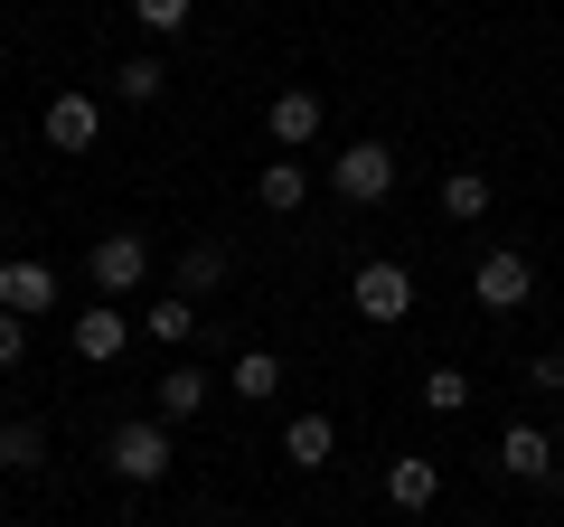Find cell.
Segmentation results:
<instances>
[{
  "label": "cell",
  "mask_w": 564,
  "mask_h": 527,
  "mask_svg": "<svg viewBox=\"0 0 564 527\" xmlns=\"http://www.w3.org/2000/svg\"><path fill=\"white\" fill-rule=\"evenodd\" d=\"M85 283H95L104 302L141 292V283H151V236H141V226H113V236H95V255H85Z\"/></svg>",
  "instance_id": "6da1fadb"
},
{
  "label": "cell",
  "mask_w": 564,
  "mask_h": 527,
  "mask_svg": "<svg viewBox=\"0 0 564 527\" xmlns=\"http://www.w3.org/2000/svg\"><path fill=\"white\" fill-rule=\"evenodd\" d=\"M254 198L273 207V217H292V207L311 198V170H302V161H273V170H263V180H254Z\"/></svg>",
  "instance_id": "9a60e30c"
},
{
  "label": "cell",
  "mask_w": 564,
  "mask_h": 527,
  "mask_svg": "<svg viewBox=\"0 0 564 527\" xmlns=\"http://www.w3.org/2000/svg\"><path fill=\"white\" fill-rule=\"evenodd\" d=\"M47 302H57V273H47L39 255H10V264H0V311H20V321H39Z\"/></svg>",
  "instance_id": "ba28073f"
},
{
  "label": "cell",
  "mask_w": 564,
  "mask_h": 527,
  "mask_svg": "<svg viewBox=\"0 0 564 527\" xmlns=\"http://www.w3.org/2000/svg\"><path fill=\"white\" fill-rule=\"evenodd\" d=\"M470 302H480V311H518V302H536V264H527L518 245L480 255V273H470Z\"/></svg>",
  "instance_id": "5b68a950"
},
{
  "label": "cell",
  "mask_w": 564,
  "mask_h": 527,
  "mask_svg": "<svg viewBox=\"0 0 564 527\" xmlns=\"http://www.w3.org/2000/svg\"><path fill=\"white\" fill-rule=\"evenodd\" d=\"M188 10H198V0H132V20L151 29V39H180V29H188Z\"/></svg>",
  "instance_id": "44dd1931"
},
{
  "label": "cell",
  "mask_w": 564,
  "mask_h": 527,
  "mask_svg": "<svg viewBox=\"0 0 564 527\" xmlns=\"http://www.w3.org/2000/svg\"><path fill=\"white\" fill-rule=\"evenodd\" d=\"M104 462H113L132 490H161V481H170V424H161V415H132V424H113Z\"/></svg>",
  "instance_id": "7a4b0ae2"
},
{
  "label": "cell",
  "mask_w": 564,
  "mask_h": 527,
  "mask_svg": "<svg viewBox=\"0 0 564 527\" xmlns=\"http://www.w3.org/2000/svg\"><path fill=\"white\" fill-rule=\"evenodd\" d=\"M20 348H29V321H20V311H0V367H20Z\"/></svg>",
  "instance_id": "cb8c5ba5"
},
{
  "label": "cell",
  "mask_w": 564,
  "mask_h": 527,
  "mask_svg": "<svg viewBox=\"0 0 564 527\" xmlns=\"http://www.w3.org/2000/svg\"><path fill=\"white\" fill-rule=\"evenodd\" d=\"M423 406H433V415H462L470 406V377H462V367H433V377H423Z\"/></svg>",
  "instance_id": "7402d4cb"
},
{
  "label": "cell",
  "mask_w": 564,
  "mask_h": 527,
  "mask_svg": "<svg viewBox=\"0 0 564 527\" xmlns=\"http://www.w3.org/2000/svg\"><path fill=\"white\" fill-rule=\"evenodd\" d=\"M527 386H536V396H564V348H536V358H527Z\"/></svg>",
  "instance_id": "603a6c76"
},
{
  "label": "cell",
  "mask_w": 564,
  "mask_h": 527,
  "mask_svg": "<svg viewBox=\"0 0 564 527\" xmlns=\"http://www.w3.org/2000/svg\"><path fill=\"white\" fill-rule=\"evenodd\" d=\"M348 302H358V321L395 330V321H414V273L377 255V264H358V273H348Z\"/></svg>",
  "instance_id": "3957f363"
},
{
  "label": "cell",
  "mask_w": 564,
  "mask_h": 527,
  "mask_svg": "<svg viewBox=\"0 0 564 527\" xmlns=\"http://www.w3.org/2000/svg\"><path fill=\"white\" fill-rule=\"evenodd\" d=\"M95 132H104V104L95 95H57V104H47V142H57V151H95Z\"/></svg>",
  "instance_id": "8fae6325"
},
{
  "label": "cell",
  "mask_w": 564,
  "mask_h": 527,
  "mask_svg": "<svg viewBox=\"0 0 564 527\" xmlns=\"http://www.w3.org/2000/svg\"><path fill=\"white\" fill-rule=\"evenodd\" d=\"M329 189H339L348 207H377V198H395V142H348L339 161H329Z\"/></svg>",
  "instance_id": "277c9868"
},
{
  "label": "cell",
  "mask_w": 564,
  "mask_h": 527,
  "mask_svg": "<svg viewBox=\"0 0 564 527\" xmlns=\"http://www.w3.org/2000/svg\"><path fill=\"white\" fill-rule=\"evenodd\" d=\"M113 95H122V104H161V95H170V66H161V57H122V66H113Z\"/></svg>",
  "instance_id": "2e32d148"
},
{
  "label": "cell",
  "mask_w": 564,
  "mask_h": 527,
  "mask_svg": "<svg viewBox=\"0 0 564 527\" xmlns=\"http://www.w3.org/2000/svg\"><path fill=\"white\" fill-rule=\"evenodd\" d=\"M122 340H132V321H122L113 302H95V311H76V358H85V367H104V358H122Z\"/></svg>",
  "instance_id": "7c38bea8"
},
{
  "label": "cell",
  "mask_w": 564,
  "mask_h": 527,
  "mask_svg": "<svg viewBox=\"0 0 564 527\" xmlns=\"http://www.w3.org/2000/svg\"><path fill=\"white\" fill-rule=\"evenodd\" d=\"M188 330H198L188 292H170V302H151V311H141V340H161V348H188Z\"/></svg>",
  "instance_id": "5bb4252c"
},
{
  "label": "cell",
  "mask_w": 564,
  "mask_h": 527,
  "mask_svg": "<svg viewBox=\"0 0 564 527\" xmlns=\"http://www.w3.org/2000/svg\"><path fill=\"white\" fill-rule=\"evenodd\" d=\"M386 499H395L404 518H423V508L443 499V471H433V452H395V462H386Z\"/></svg>",
  "instance_id": "9c48e42d"
},
{
  "label": "cell",
  "mask_w": 564,
  "mask_h": 527,
  "mask_svg": "<svg viewBox=\"0 0 564 527\" xmlns=\"http://www.w3.org/2000/svg\"><path fill=\"white\" fill-rule=\"evenodd\" d=\"M217 283H226V245H188L180 255V292L198 302V292H217Z\"/></svg>",
  "instance_id": "ac0fdd59"
},
{
  "label": "cell",
  "mask_w": 564,
  "mask_h": 527,
  "mask_svg": "<svg viewBox=\"0 0 564 527\" xmlns=\"http://www.w3.org/2000/svg\"><path fill=\"white\" fill-rule=\"evenodd\" d=\"M0 462H10V471H39L47 462V424H29V415H20V424H0Z\"/></svg>",
  "instance_id": "d6986e66"
},
{
  "label": "cell",
  "mask_w": 564,
  "mask_h": 527,
  "mask_svg": "<svg viewBox=\"0 0 564 527\" xmlns=\"http://www.w3.org/2000/svg\"><path fill=\"white\" fill-rule=\"evenodd\" d=\"M555 433H545V424H508L499 433V471H508V481H527V490H536V481H555Z\"/></svg>",
  "instance_id": "8992f818"
},
{
  "label": "cell",
  "mask_w": 564,
  "mask_h": 527,
  "mask_svg": "<svg viewBox=\"0 0 564 527\" xmlns=\"http://www.w3.org/2000/svg\"><path fill=\"white\" fill-rule=\"evenodd\" d=\"M443 217H489V180H480V170H452V180H443Z\"/></svg>",
  "instance_id": "ffe728a7"
},
{
  "label": "cell",
  "mask_w": 564,
  "mask_h": 527,
  "mask_svg": "<svg viewBox=\"0 0 564 527\" xmlns=\"http://www.w3.org/2000/svg\"><path fill=\"white\" fill-rule=\"evenodd\" d=\"M329 452H339V424L329 415H292L282 424V462L292 471H329Z\"/></svg>",
  "instance_id": "30bf717a"
},
{
  "label": "cell",
  "mask_w": 564,
  "mask_h": 527,
  "mask_svg": "<svg viewBox=\"0 0 564 527\" xmlns=\"http://www.w3.org/2000/svg\"><path fill=\"white\" fill-rule=\"evenodd\" d=\"M263 132H273L282 151H311V142H321V95H311V85H282L273 114H263Z\"/></svg>",
  "instance_id": "52a82bcc"
},
{
  "label": "cell",
  "mask_w": 564,
  "mask_h": 527,
  "mask_svg": "<svg viewBox=\"0 0 564 527\" xmlns=\"http://www.w3.org/2000/svg\"><path fill=\"white\" fill-rule=\"evenodd\" d=\"M555 443H564V424H555Z\"/></svg>",
  "instance_id": "d4e9b609"
},
{
  "label": "cell",
  "mask_w": 564,
  "mask_h": 527,
  "mask_svg": "<svg viewBox=\"0 0 564 527\" xmlns=\"http://www.w3.org/2000/svg\"><path fill=\"white\" fill-rule=\"evenodd\" d=\"M198 406H207V377H198V367H170V377H161V424H188Z\"/></svg>",
  "instance_id": "e0dca14e"
},
{
  "label": "cell",
  "mask_w": 564,
  "mask_h": 527,
  "mask_svg": "<svg viewBox=\"0 0 564 527\" xmlns=\"http://www.w3.org/2000/svg\"><path fill=\"white\" fill-rule=\"evenodd\" d=\"M226 386H236L245 406H273V396H282V358H273V348H245V358L226 367Z\"/></svg>",
  "instance_id": "4fadbf2b"
}]
</instances>
